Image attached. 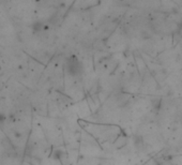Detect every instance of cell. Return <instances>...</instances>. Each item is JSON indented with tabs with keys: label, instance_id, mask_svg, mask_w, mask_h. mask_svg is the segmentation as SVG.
Instances as JSON below:
<instances>
[{
	"label": "cell",
	"instance_id": "cell-4",
	"mask_svg": "<svg viewBox=\"0 0 182 165\" xmlns=\"http://www.w3.org/2000/svg\"><path fill=\"white\" fill-rule=\"evenodd\" d=\"M180 125H182V115H181V117H180Z\"/></svg>",
	"mask_w": 182,
	"mask_h": 165
},
{
	"label": "cell",
	"instance_id": "cell-3",
	"mask_svg": "<svg viewBox=\"0 0 182 165\" xmlns=\"http://www.w3.org/2000/svg\"><path fill=\"white\" fill-rule=\"evenodd\" d=\"M4 120H6V115H3V114L0 113V123L4 122Z\"/></svg>",
	"mask_w": 182,
	"mask_h": 165
},
{
	"label": "cell",
	"instance_id": "cell-2",
	"mask_svg": "<svg viewBox=\"0 0 182 165\" xmlns=\"http://www.w3.org/2000/svg\"><path fill=\"white\" fill-rule=\"evenodd\" d=\"M32 29L35 31H40L41 29H42V23H40V21H36L32 25Z\"/></svg>",
	"mask_w": 182,
	"mask_h": 165
},
{
	"label": "cell",
	"instance_id": "cell-1",
	"mask_svg": "<svg viewBox=\"0 0 182 165\" xmlns=\"http://www.w3.org/2000/svg\"><path fill=\"white\" fill-rule=\"evenodd\" d=\"M64 68L67 73L73 77H78L84 73V65L76 56H70L65 60Z\"/></svg>",
	"mask_w": 182,
	"mask_h": 165
}]
</instances>
